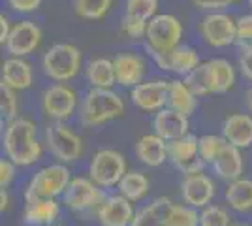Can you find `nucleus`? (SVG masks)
Segmentation results:
<instances>
[{"label": "nucleus", "mask_w": 252, "mask_h": 226, "mask_svg": "<svg viewBox=\"0 0 252 226\" xmlns=\"http://www.w3.org/2000/svg\"><path fill=\"white\" fill-rule=\"evenodd\" d=\"M157 63L158 68L166 70V72H171V74H177V75H187L200 65V55L194 47L190 45H183L179 43L175 49H171L169 53L166 55H158L153 59Z\"/></svg>", "instance_id": "16"}, {"label": "nucleus", "mask_w": 252, "mask_h": 226, "mask_svg": "<svg viewBox=\"0 0 252 226\" xmlns=\"http://www.w3.org/2000/svg\"><path fill=\"white\" fill-rule=\"evenodd\" d=\"M2 83L15 91H25L34 81V72L29 61L23 57H10L2 63Z\"/></svg>", "instance_id": "19"}, {"label": "nucleus", "mask_w": 252, "mask_h": 226, "mask_svg": "<svg viewBox=\"0 0 252 226\" xmlns=\"http://www.w3.org/2000/svg\"><path fill=\"white\" fill-rule=\"evenodd\" d=\"M11 27H13V25L10 23L8 15H6V13H0V43H2V45H6V42H8Z\"/></svg>", "instance_id": "43"}, {"label": "nucleus", "mask_w": 252, "mask_h": 226, "mask_svg": "<svg viewBox=\"0 0 252 226\" xmlns=\"http://www.w3.org/2000/svg\"><path fill=\"white\" fill-rule=\"evenodd\" d=\"M233 226H243V225H233Z\"/></svg>", "instance_id": "47"}, {"label": "nucleus", "mask_w": 252, "mask_h": 226, "mask_svg": "<svg viewBox=\"0 0 252 226\" xmlns=\"http://www.w3.org/2000/svg\"><path fill=\"white\" fill-rule=\"evenodd\" d=\"M125 113V102L113 89H91L81 104V123L85 127H100Z\"/></svg>", "instance_id": "2"}, {"label": "nucleus", "mask_w": 252, "mask_h": 226, "mask_svg": "<svg viewBox=\"0 0 252 226\" xmlns=\"http://www.w3.org/2000/svg\"><path fill=\"white\" fill-rule=\"evenodd\" d=\"M17 91L11 89V87L0 83V111H2V117L6 119L8 123L17 119Z\"/></svg>", "instance_id": "35"}, {"label": "nucleus", "mask_w": 252, "mask_h": 226, "mask_svg": "<svg viewBox=\"0 0 252 226\" xmlns=\"http://www.w3.org/2000/svg\"><path fill=\"white\" fill-rule=\"evenodd\" d=\"M237 0H192V4L201 11H224Z\"/></svg>", "instance_id": "39"}, {"label": "nucleus", "mask_w": 252, "mask_h": 226, "mask_svg": "<svg viewBox=\"0 0 252 226\" xmlns=\"http://www.w3.org/2000/svg\"><path fill=\"white\" fill-rule=\"evenodd\" d=\"M96 217L102 226H132L136 213L132 202L126 196L119 194L105 198L102 205L96 209Z\"/></svg>", "instance_id": "15"}, {"label": "nucleus", "mask_w": 252, "mask_h": 226, "mask_svg": "<svg viewBox=\"0 0 252 226\" xmlns=\"http://www.w3.org/2000/svg\"><path fill=\"white\" fill-rule=\"evenodd\" d=\"M215 193H217V189H215L213 179L203 172L189 173L181 185V194H183L185 204L192 205L196 209L209 205L211 200L215 198Z\"/></svg>", "instance_id": "14"}, {"label": "nucleus", "mask_w": 252, "mask_h": 226, "mask_svg": "<svg viewBox=\"0 0 252 226\" xmlns=\"http://www.w3.org/2000/svg\"><path fill=\"white\" fill-rule=\"evenodd\" d=\"M4 153L17 166H32L42 157V143L36 136V125L17 117L8 123L4 132Z\"/></svg>", "instance_id": "1"}, {"label": "nucleus", "mask_w": 252, "mask_h": 226, "mask_svg": "<svg viewBox=\"0 0 252 226\" xmlns=\"http://www.w3.org/2000/svg\"><path fill=\"white\" fill-rule=\"evenodd\" d=\"M81 61V51L74 43H55L42 59L43 74L57 83H66L79 74Z\"/></svg>", "instance_id": "3"}, {"label": "nucleus", "mask_w": 252, "mask_h": 226, "mask_svg": "<svg viewBox=\"0 0 252 226\" xmlns=\"http://www.w3.org/2000/svg\"><path fill=\"white\" fill-rule=\"evenodd\" d=\"M222 136L228 143L247 149L252 145V117L247 113H233L224 121Z\"/></svg>", "instance_id": "20"}, {"label": "nucleus", "mask_w": 252, "mask_h": 226, "mask_svg": "<svg viewBox=\"0 0 252 226\" xmlns=\"http://www.w3.org/2000/svg\"><path fill=\"white\" fill-rule=\"evenodd\" d=\"M183 38V23L171 13H157L147 25L145 47L155 59L175 49Z\"/></svg>", "instance_id": "4"}, {"label": "nucleus", "mask_w": 252, "mask_h": 226, "mask_svg": "<svg viewBox=\"0 0 252 226\" xmlns=\"http://www.w3.org/2000/svg\"><path fill=\"white\" fill-rule=\"evenodd\" d=\"M42 29L31 19H23L11 27L10 38L6 42V51L10 57H27L34 53L42 43Z\"/></svg>", "instance_id": "12"}, {"label": "nucleus", "mask_w": 252, "mask_h": 226, "mask_svg": "<svg viewBox=\"0 0 252 226\" xmlns=\"http://www.w3.org/2000/svg\"><path fill=\"white\" fill-rule=\"evenodd\" d=\"M45 140H47V147L57 161L74 162L81 157L83 141L75 132L68 129L63 121H55L47 127Z\"/></svg>", "instance_id": "8"}, {"label": "nucleus", "mask_w": 252, "mask_h": 226, "mask_svg": "<svg viewBox=\"0 0 252 226\" xmlns=\"http://www.w3.org/2000/svg\"><path fill=\"white\" fill-rule=\"evenodd\" d=\"M239 70H241V74L249 81H252V47L241 49V55H239Z\"/></svg>", "instance_id": "42"}, {"label": "nucleus", "mask_w": 252, "mask_h": 226, "mask_svg": "<svg viewBox=\"0 0 252 226\" xmlns=\"http://www.w3.org/2000/svg\"><path fill=\"white\" fill-rule=\"evenodd\" d=\"M237 23V34H235V43L245 49L252 47V13H245L235 19Z\"/></svg>", "instance_id": "37"}, {"label": "nucleus", "mask_w": 252, "mask_h": 226, "mask_svg": "<svg viewBox=\"0 0 252 226\" xmlns=\"http://www.w3.org/2000/svg\"><path fill=\"white\" fill-rule=\"evenodd\" d=\"M147 21H139V19H132V17H126L123 15V21H121V31L128 36V38H145L147 34Z\"/></svg>", "instance_id": "38"}, {"label": "nucleus", "mask_w": 252, "mask_h": 226, "mask_svg": "<svg viewBox=\"0 0 252 226\" xmlns=\"http://www.w3.org/2000/svg\"><path fill=\"white\" fill-rule=\"evenodd\" d=\"M153 127H155V132L160 138H164L166 141H171L187 136L190 129V123L187 115H183V113H179V111L171 108H164L157 111Z\"/></svg>", "instance_id": "17"}, {"label": "nucleus", "mask_w": 252, "mask_h": 226, "mask_svg": "<svg viewBox=\"0 0 252 226\" xmlns=\"http://www.w3.org/2000/svg\"><path fill=\"white\" fill-rule=\"evenodd\" d=\"M47 226H53V225H47Z\"/></svg>", "instance_id": "48"}, {"label": "nucleus", "mask_w": 252, "mask_h": 226, "mask_svg": "<svg viewBox=\"0 0 252 226\" xmlns=\"http://www.w3.org/2000/svg\"><path fill=\"white\" fill-rule=\"evenodd\" d=\"M185 83L190 87V91L196 97H207L213 93V74H211V63H200L187 77Z\"/></svg>", "instance_id": "29"}, {"label": "nucleus", "mask_w": 252, "mask_h": 226, "mask_svg": "<svg viewBox=\"0 0 252 226\" xmlns=\"http://www.w3.org/2000/svg\"><path fill=\"white\" fill-rule=\"evenodd\" d=\"M226 138L224 136H215V134H207L200 138V157L205 164H213L215 159L220 155V151L226 147Z\"/></svg>", "instance_id": "34"}, {"label": "nucleus", "mask_w": 252, "mask_h": 226, "mask_svg": "<svg viewBox=\"0 0 252 226\" xmlns=\"http://www.w3.org/2000/svg\"><path fill=\"white\" fill-rule=\"evenodd\" d=\"M117 83L126 89H134L145 75V61L136 53H119L113 59Z\"/></svg>", "instance_id": "18"}, {"label": "nucleus", "mask_w": 252, "mask_h": 226, "mask_svg": "<svg viewBox=\"0 0 252 226\" xmlns=\"http://www.w3.org/2000/svg\"><path fill=\"white\" fill-rule=\"evenodd\" d=\"M117 187H119V193L126 196L130 202H139L149 193V179L147 175L139 172H126Z\"/></svg>", "instance_id": "30"}, {"label": "nucleus", "mask_w": 252, "mask_h": 226, "mask_svg": "<svg viewBox=\"0 0 252 226\" xmlns=\"http://www.w3.org/2000/svg\"><path fill=\"white\" fill-rule=\"evenodd\" d=\"M168 159L187 175L201 172L205 164L200 157V140L194 134L168 141Z\"/></svg>", "instance_id": "11"}, {"label": "nucleus", "mask_w": 252, "mask_h": 226, "mask_svg": "<svg viewBox=\"0 0 252 226\" xmlns=\"http://www.w3.org/2000/svg\"><path fill=\"white\" fill-rule=\"evenodd\" d=\"M61 213V205L55 198H36L27 200L25 205V221L32 226H47Z\"/></svg>", "instance_id": "23"}, {"label": "nucleus", "mask_w": 252, "mask_h": 226, "mask_svg": "<svg viewBox=\"0 0 252 226\" xmlns=\"http://www.w3.org/2000/svg\"><path fill=\"white\" fill-rule=\"evenodd\" d=\"M200 36L201 40L211 47H228L235 43L237 34V23L235 19L224 13V11H207L200 21Z\"/></svg>", "instance_id": "6"}, {"label": "nucleus", "mask_w": 252, "mask_h": 226, "mask_svg": "<svg viewBox=\"0 0 252 226\" xmlns=\"http://www.w3.org/2000/svg\"><path fill=\"white\" fill-rule=\"evenodd\" d=\"M104 200L105 196L102 193V187L98 189V185L93 179H85V177L72 179L68 189L64 191V204L77 213L98 209Z\"/></svg>", "instance_id": "9"}, {"label": "nucleus", "mask_w": 252, "mask_h": 226, "mask_svg": "<svg viewBox=\"0 0 252 226\" xmlns=\"http://www.w3.org/2000/svg\"><path fill=\"white\" fill-rule=\"evenodd\" d=\"M158 13V0H126L125 15L139 21H151Z\"/></svg>", "instance_id": "33"}, {"label": "nucleus", "mask_w": 252, "mask_h": 226, "mask_svg": "<svg viewBox=\"0 0 252 226\" xmlns=\"http://www.w3.org/2000/svg\"><path fill=\"white\" fill-rule=\"evenodd\" d=\"M91 179L102 189H109L121 183L126 173V161L121 153L113 149L98 151L91 161Z\"/></svg>", "instance_id": "7"}, {"label": "nucleus", "mask_w": 252, "mask_h": 226, "mask_svg": "<svg viewBox=\"0 0 252 226\" xmlns=\"http://www.w3.org/2000/svg\"><path fill=\"white\" fill-rule=\"evenodd\" d=\"M15 162H11L8 157L0 161V189H8V185L15 177Z\"/></svg>", "instance_id": "41"}, {"label": "nucleus", "mask_w": 252, "mask_h": 226, "mask_svg": "<svg viewBox=\"0 0 252 226\" xmlns=\"http://www.w3.org/2000/svg\"><path fill=\"white\" fill-rule=\"evenodd\" d=\"M137 159L147 164V166H162L168 161V141L160 138L157 132L155 134H145L141 136L136 143Z\"/></svg>", "instance_id": "21"}, {"label": "nucleus", "mask_w": 252, "mask_h": 226, "mask_svg": "<svg viewBox=\"0 0 252 226\" xmlns=\"http://www.w3.org/2000/svg\"><path fill=\"white\" fill-rule=\"evenodd\" d=\"M42 108L53 121H66L77 108V93L66 83H55L43 91Z\"/></svg>", "instance_id": "10"}, {"label": "nucleus", "mask_w": 252, "mask_h": 226, "mask_svg": "<svg viewBox=\"0 0 252 226\" xmlns=\"http://www.w3.org/2000/svg\"><path fill=\"white\" fill-rule=\"evenodd\" d=\"M247 106H249V109L252 111V87L247 91Z\"/></svg>", "instance_id": "45"}, {"label": "nucleus", "mask_w": 252, "mask_h": 226, "mask_svg": "<svg viewBox=\"0 0 252 226\" xmlns=\"http://www.w3.org/2000/svg\"><path fill=\"white\" fill-rule=\"evenodd\" d=\"M85 75H87L89 85L94 89H113V85H117L113 61L104 59V57L93 59L85 68Z\"/></svg>", "instance_id": "24"}, {"label": "nucleus", "mask_w": 252, "mask_h": 226, "mask_svg": "<svg viewBox=\"0 0 252 226\" xmlns=\"http://www.w3.org/2000/svg\"><path fill=\"white\" fill-rule=\"evenodd\" d=\"M249 6H251V10H252V0H249Z\"/></svg>", "instance_id": "46"}, {"label": "nucleus", "mask_w": 252, "mask_h": 226, "mask_svg": "<svg viewBox=\"0 0 252 226\" xmlns=\"http://www.w3.org/2000/svg\"><path fill=\"white\" fill-rule=\"evenodd\" d=\"M211 166H213V172L217 173L220 179H224V181L239 179L243 170H245L241 149L231 145V143H226V147L220 151V155L215 159V162Z\"/></svg>", "instance_id": "22"}, {"label": "nucleus", "mask_w": 252, "mask_h": 226, "mask_svg": "<svg viewBox=\"0 0 252 226\" xmlns=\"http://www.w3.org/2000/svg\"><path fill=\"white\" fill-rule=\"evenodd\" d=\"M173 202H169V198L162 196L157 198L155 202L141 207L136 213L132 226H166V217Z\"/></svg>", "instance_id": "26"}, {"label": "nucleus", "mask_w": 252, "mask_h": 226, "mask_svg": "<svg viewBox=\"0 0 252 226\" xmlns=\"http://www.w3.org/2000/svg\"><path fill=\"white\" fill-rule=\"evenodd\" d=\"M196 106H198V97L190 91V87L185 81H181V79L169 81L168 108L175 109V111L189 117L194 113Z\"/></svg>", "instance_id": "25"}, {"label": "nucleus", "mask_w": 252, "mask_h": 226, "mask_svg": "<svg viewBox=\"0 0 252 226\" xmlns=\"http://www.w3.org/2000/svg\"><path fill=\"white\" fill-rule=\"evenodd\" d=\"M8 202H10V198H8V191H6V189H2V191H0V211H6V209H8Z\"/></svg>", "instance_id": "44"}, {"label": "nucleus", "mask_w": 252, "mask_h": 226, "mask_svg": "<svg viewBox=\"0 0 252 226\" xmlns=\"http://www.w3.org/2000/svg\"><path fill=\"white\" fill-rule=\"evenodd\" d=\"M6 2H8V6L11 8V11L27 15V13H32V11L38 10L42 6L43 0H6Z\"/></svg>", "instance_id": "40"}, {"label": "nucleus", "mask_w": 252, "mask_h": 226, "mask_svg": "<svg viewBox=\"0 0 252 226\" xmlns=\"http://www.w3.org/2000/svg\"><path fill=\"white\" fill-rule=\"evenodd\" d=\"M169 81L166 79H153V81H141L130 93L134 106L143 111H160L168 108Z\"/></svg>", "instance_id": "13"}, {"label": "nucleus", "mask_w": 252, "mask_h": 226, "mask_svg": "<svg viewBox=\"0 0 252 226\" xmlns=\"http://www.w3.org/2000/svg\"><path fill=\"white\" fill-rule=\"evenodd\" d=\"M72 181L70 170L63 164H51L34 173L31 183L27 187L25 200H36V198H57L64 194L68 185Z\"/></svg>", "instance_id": "5"}, {"label": "nucleus", "mask_w": 252, "mask_h": 226, "mask_svg": "<svg viewBox=\"0 0 252 226\" xmlns=\"http://www.w3.org/2000/svg\"><path fill=\"white\" fill-rule=\"evenodd\" d=\"M211 74H213V93L224 95L235 85V68L226 59H211Z\"/></svg>", "instance_id": "28"}, {"label": "nucleus", "mask_w": 252, "mask_h": 226, "mask_svg": "<svg viewBox=\"0 0 252 226\" xmlns=\"http://www.w3.org/2000/svg\"><path fill=\"white\" fill-rule=\"evenodd\" d=\"M200 226H230V215L220 205H205L200 213Z\"/></svg>", "instance_id": "36"}, {"label": "nucleus", "mask_w": 252, "mask_h": 226, "mask_svg": "<svg viewBox=\"0 0 252 226\" xmlns=\"http://www.w3.org/2000/svg\"><path fill=\"white\" fill-rule=\"evenodd\" d=\"M166 226H200V213L192 205L171 204L166 217Z\"/></svg>", "instance_id": "32"}, {"label": "nucleus", "mask_w": 252, "mask_h": 226, "mask_svg": "<svg viewBox=\"0 0 252 226\" xmlns=\"http://www.w3.org/2000/svg\"><path fill=\"white\" fill-rule=\"evenodd\" d=\"M113 8V0H74V11L85 21H100Z\"/></svg>", "instance_id": "31"}, {"label": "nucleus", "mask_w": 252, "mask_h": 226, "mask_svg": "<svg viewBox=\"0 0 252 226\" xmlns=\"http://www.w3.org/2000/svg\"><path fill=\"white\" fill-rule=\"evenodd\" d=\"M226 200L235 211L252 209V181L251 179H233L226 189Z\"/></svg>", "instance_id": "27"}]
</instances>
